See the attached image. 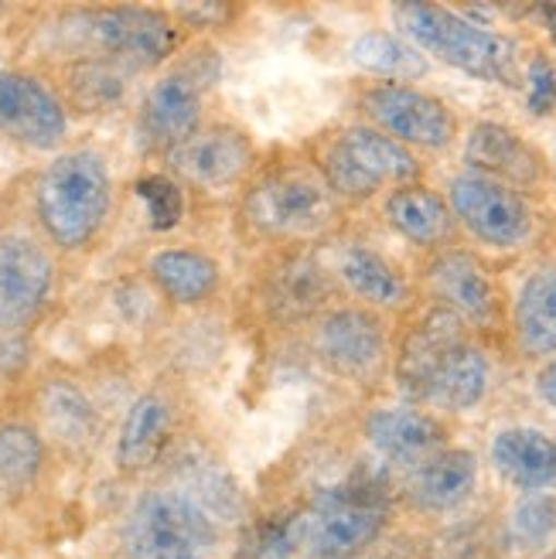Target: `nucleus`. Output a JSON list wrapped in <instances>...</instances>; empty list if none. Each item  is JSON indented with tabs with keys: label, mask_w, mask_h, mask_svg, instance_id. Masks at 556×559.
<instances>
[{
	"label": "nucleus",
	"mask_w": 556,
	"mask_h": 559,
	"mask_svg": "<svg viewBox=\"0 0 556 559\" xmlns=\"http://www.w3.org/2000/svg\"><path fill=\"white\" fill-rule=\"evenodd\" d=\"M352 59L358 69L386 79H421L427 75V59L416 45L406 38H397L389 32H369L352 45Z\"/></svg>",
	"instance_id": "nucleus-31"
},
{
	"label": "nucleus",
	"mask_w": 556,
	"mask_h": 559,
	"mask_svg": "<svg viewBox=\"0 0 556 559\" xmlns=\"http://www.w3.org/2000/svg\"><path fill=\"white\" fill-rule=\"evenodd\" d=\"M339 270H342L345 287L372 307H400L406 300L403 276L393 270V263L379 257L369 246H348L342 253Z\"/></svg>",
	"instance_id": "nucleus-29"
},
{
	"label": "nucleus",
	"mask_w": 556,
	"mask_h": 559,
	"mask_svg": "<svg viewBox=\"0 0 556 559\" xmlns=\"http://www.w3.org/2000/svg\"><path fill=\"white\" fill-rule=\"evenodd\" d=\"M45 443L27 424L0 427V498H17L38 481Z\"/></svg>",
	"instance_id": "nucleus-30"
},
{
	"label": "nucleus",
	"mask_w": 556,
	"mask_h": 559,
	"mask_svg": "<svg viewBox=\"0 0 556 559\" xmlns=\"http://www.w3.org/2000/svg\"><path fill=\"white\" fill-rule=\"evenodd\" d=\"M434 559H492V539L485 533V525L464 522L448 528L434 543Z\"/></svg>",
	"instance_id": "nucleus-35"
},
{
	"label": "nucleus",
	"mask_w": 556,
	"mask_h": 559,
	"mask_svg": "<svg viewBox=\"0 0 556 559\" xmlns=\"http://www.w3.org/2000/svg\"><path fill=\"white\" fill-rule=\"evenodd\" d=\"M215 546L212 519L178 488L147 491L123 525L127 559H194Z\"/></svg>",
	"instance_id": "nucleus-6"
},
{
	"label": "nucleus",
	"mask_w": 556,
	"mask_h": 559,
	"mask_svg": "<svg viewBox=\"0 0 556 559\" xmlns=\"http://www.w3.org/2000/svg\"><path fill=\"white\" fill-rule=\"evenodd\" d=\"M386 218L400 236H406L416 246H437L451 236L454 215L443 205L440 194L421 188V185H406L397 188L386 199Z\"/></svg>",
	"instance_id": "nucleus-24"
},
{
	"label": "nucleus",
	"mask_w": 556,
	"mask_h": 559,
	"mask_svg": "<svg viewBox=\"0 0 556 559\" xmlns=\"http://www.w3.org/2000/svg\"><path fill=\"white\" fill-rule=\"evenodd\" d=\"M536 385H540V396H543L549 406H556V358L540 372V382H536Z\"/></svg>",
	"instance_id": "nucleus-39"
},
{
	"label": "nucleus",
	"mask_w": 556,
	"mask_h": 559,
	"mask_svg": "<svg viewBox=\"0 0 556 559\" xmlns=\"http://www.w3.org/2000/svg\"><path fill=\"white\" fill-rule=\"evenodd\" d=\"M540 17L546 21V32H549V38H553V45H556V4L540 8Z\"/></svg>",
	"instance_id": "nucleus-40"
},
{
	"label": "nucleus",
	"mask_w": 556,
	"mask_h": 559,
	"mask_svg": "<svg viewBox=\"0 0 556 559\" xmlns=\"http://www.w3.org/2000/svg\"><path fill=\"white\" fill-rule=\"evenodd\" d=\"M147 273L157 290L175 304H199L218 284V266L194 249H164L151 257Z\"/></svg>",
	"instance_id": "nucleus-25"
},
{
	"label": "nucleus",
	"mask_w": 556,
	"mask_h": 559,
	"mask_svg": "<svg viewBox=\"0 0 556 559\" xmlns=\"http://www.w3.org/2000/svg\"><path fill=\"white\" fill-rule=\"evenodd\" d=\"M328 276L318 260L311 257H294L281 270H276L270 284V307L276 318L297 321L315 314L318 307L328 300Z\"/></svg>",
	"instance_id": "nucleus-27"
},
{
	"label": "nucleus",
	"mask_w": 556,
	"mask_h": 559,
	"mask_svg": "<svg viewBox=\"0 0 556 559\" xmlns=\"http://www.w3.org/2000/svg\"><path fill=\"white\" fill-rule=\"evenodd\" d=\"M525 106L533 117H549L556 109V69L546 55H536L525 69Z\"/></svg>",
	"instance_id": "nucleus-36"
},
{
	"label": "nucleus",
	"mask_w": 556,
	"mask_h": 559,
	"mask_svg": "<svg viewBox=\"0 0 556 559\" xmlns=\"http://www.w3.org/2000/svg\"><path fill=\"white\" fill-rule=\"evenodd\" d=\"M62 99L27 72H0V136L32 151H55L66 140Z\"/></svg>",
	"instance_id": "nucleus-12"
},
{
	"label": "nucleus",
	"mask_w": 556,
	"mask_h": 559,
	"mask_svg": "<svg viewBox=\"0 0 556 559\" xmlns=\"http://www.w3.org/2000/svg\"><path fill=\"white\" fill-rule=\"evenodd\" d=\"M416 175H421V164L413 160V154L393 136L369 127L345 130L324 157V181L345 199H369L386 181L406 185Z\"/></svg>",
	"instance_id": "nucleus-7"
},
{
	"label": "nucleus",
	"mask_w": 556,
	"mask_h": 559,
	"mask_svg": "<svg viewBox=\"0 0 556 559\" xmlns=\"http://www.w3.org/2000/svg\"><path fill=\"white\" fill-rule=\"evenodd\" d=\"M318 352L331 366V372H339L345 379L366 382L376 379L382 361H386V334L382 324L369 311H345L328 314L318 328Z\"/></svg>",
	"instance_id": "nucleus-14"
},
{
	"label": "nucleus",
	"mask_w": 556,
	"mask_h": 559,
	"mask_svg": "<svg viewBox=\"0 0 556 559\" xmlns=\"http://www.w3.org/2000/svg\"><path fill=\"white\" fill-rule=\"evenodd\" d=\"M171 437V406L157 393L137 396L123 416L117 437V467L120 471H147L168 447Z\"/></svg>",
	"instance_id": "nucleus-20"
},
{
	"label": "nucleus",
	"mask_w": 556,
	"mask_h": 559,
	"mask_svg": "<svg viewBox=\"0 0 556 559\" xmlns=\"http://www.w3.org/2000/svg\"><path fill=\"white\" fill-rule=\"evenodd\" d=\"M133 191H137V199L144 202V212L154 233H168L185 218V191L175 178L144 175L133 181Z\"/></svg>",
	"instance_id": "nucleus-33"
},
{
	"label": "nucleus",
	"mask_w": 556,
	"mask_h": 559,
	"mask_svg": "<svg viewBox=\"0 0 556 559\" xmlns=\"http://www.w3.org/2000/svg\"><path fill=\"white\" fill-rule=\"evenodd\" d=\"M38 406H42L45 427L51 430V437H59L62 443L79 447V443H90L96 437V427H99L96 406L90 403V396L82 393L75 382L51 379L42 389Z\"/></svg>",
	"instance_id": "nucleus-28"
},
{
	"label": "nucleus",
	"mask_w": 556,
	"mask_h": 559,
	"mask_svg": "<svg viewBox=\"0 0 556 559\" xmlns=\"http://www.w3.org/2000/svg\"><path fill=\"white\" fill-rule=\"evenodd\" d=\"M130 79L133 72L106 62V59H79L66 72V93L69 103L82 114H109L120 109L123 99L130 96Z\"/></svg>",
	"instance_id": "nucleus-26"
},
{
	"label": "nucleus",
	"mask_w": 556,
	"mask_h": 559,
	"mask_svg": "<svg viewBox=\"0 0 556 559\" xmlns=\"http://www.w3.org/2000/svg\"><path fill=\"white\" fill-rule=\"evenodd\" d=\"M366 114L386 130V136H393L397 144H416L427 151H440L454 140L458 120L440 99L400 86V82H386L366 93L363 99Z\"/></svg>",
	"instance_id": "nucleus-11"
},
{
	"label": "nucleus",
	"mask_w": 556,
	"mask_h": 559,
	"mask_svg": "<svg viewBox=\"0 0 556 559\" xmlns=\"http://www.w3.org/2000/svg\"><path fill=\"white\" fill-rule=\"evenodd\" d=\"M430 287L458 318H488L495 307V290L485 266L468 253H443L430 266Z\"/></svg>",
	"instance_id": "nucleus-22"
},
{
	"label": "nucleus",
	"mask_w": 556,
	"mask_h": 559,
	"mask_svg": "<svg viewBox=\"0 0 556 559\" xmlns=\"http://www.w3.org/2000/svg\"><path fill=\"white\" fill-rule=\"evenodd\" d=\"M168 164L194 188H229L253 164V144L236 127H202L168 151Z\"/></svg>",
	"instance_id": "nucleus-13"
},
{
	"label": "nucleus",
	"mask_w": 556,
	"mask_h": 559,
	"mask_svg": "<svg viewBox=\"0 0 556 559\" xmlns=\"http://www.w3.org/2000/svg\"><path fill=\"white\" fill-rule=\"evenodd\" d=\"M516 338L525 355L556 352V266L536 270L516 297Z\"/></svg>",
	"instance_id": "nucleus-23"
},
{
	"label": "nucleus",
	"mask_w": 556,
	"mask_h": 559,
	"mask_svg": "<svg viewBox=\"0 0 556 559\" xmlns=\"http://www.w3.org/2000/svg\"><path fill=\"white\" fill-rule=\"evenodd\" d=\"M366 437L376 451L397 464H424L434 457L443 443V427L434 416L397 406V409H376L366 419Z\"/></svg>",
	"instance_id": "nucleus-18"
},
{
	"label": "nucleus",
	"mask_w": 556,
	"mask_h": 559,
	"mask_svg": "<svg viewBox=\"0 0 556 559\" xmlns=\"http://www.w3.org/2000/svg\"><path fill=\"white\" fill-rule=\"evenodd\" d=\"M464 160L478 167L475 175H485L502 185H522L530 188L543 178V160L540 154L525 144V140L502 127V123H478L468 133Z\"/></svg>",
	"instance_id": "nucleus-15"
},
{
	"label": "nucleus",
	"mask_w": 556,
	"mask_h": 559,
	"mask_svg": "<svg viewBox=\"0 0 556 559\" xmlns=\"http://www.w3.org/2000/svg\"><path fill=\"white\" fill-rule=\"evenodd\" d=\"M55 290L45 246L21 233H0V334H27Z\"/></svg>",
	"instance_id": "nucleus-8"
},
{
	"label": "nucleus",
	"mask_w": 556,
	"mask_h": 559,
	"mask_svg": "<svg viewBox=\"0 0 556 559\" xmlns=\"http://www.w3.org/2000/svg\"><path fill=\"white\" fill-rule=\"evenodd\" d=\"M451 215H458L482 242L498 249L519 246L533 226L522 194L485 175H458L451 181Z\"/></svg>",
	"instance_id": "nucleus-10"
},
{
	"label": "nucleus",
	"mask_w": 556,
	"mask_h": 559,
	"mask_svg": "<svg viewBox=\"0 0 556 559\" xmlns=\"http://www.w3.org/2000/svg\"><path fill=\"white\" fill-rule=\"evenodd\" d=\"M246 218L267 236H315L335 222V191L311 167H276L249 188Z\"/></svg>",
	"instance_id": "nucleus-4"
},
{
	"label": "nucleus",
	"mask_w": 556,
	"mask_h": 559,
	"mask_svg": "<svg viewBox=\"0 0 556 559\" xmlns=\"http://www.w3.org/2000/svg\"><path fill=\"white\" fill-rule=\"evenodd\" d=\"M556 533V498L546 491L525 495L509 515L506 536L519 552H533L546 546Z\"/></svg>",
	"instance_id": "nucleus-32"
},
{
	"label": "nucleus",
	"mask_w": 556,
	"mask_h": 559,
	"mask_svg": "<svg viewBox=\"0 0 556 559\" xmlns=\"http://www.w3.org/2000/svg\"><path fill=\"white\" fill-rule=\"evenodd\" d=\"M393 14L403 35L424 51L437 55L440 62L468 72L471 79L498 82V86H516L519 82L516 45L488 32L478 21H468L440 4H397Z\"/></svg>",
	"instance_id": "nucleus-2"
},
{
	"label": "nucleus",
	"mask_w": 556,
	"mask_h": 559,
	"mask_svg": "<svg viewBox=\"0 0 556 559\" xmlns=\"http://www.w3.org/2000/svg\"><path fill=\"white\" fill-rule=\"evenodd\" d=\"M464 342V328L461 318L448 307H437L421 324L413 328V334L403 342L400 361H397V385L400 393L413 403H424L427 396V382L437 369V361L443 358L451 345Z\"/></svg>",
	"instance_id": "nucleus-16"
},
{
	"label": "nucleus",
	"mask_w": 556,
	"mask_h": 559,
	"mask_svg": "<svg viewBox=\"0 0 556 559\" xmlns=\"http://www.w3.org/2000/svg\"><path fill=\"white\" fill-rule=\"evenodd\" d=\"M178 14L191 17V24L205 27V24H215L222 17H229V8L226 4H185V8H178Z\"/></svg>",
	"instance_id": "nucleus-38"
},
{
	"label": "nucleus",
	"mask_w": 556,
	"mask_h": 559,
	"mask_svg": "<svg viewBox=\"0 0 556 559\" xmlns=\"http://www.w3.org/2000/svg\"><path fill=\"white\" fill-rule=\"evenodd\" d=\"M485 385H488L485 355L475 345L458 342V345H451L448 352H443V358L437 361V369H434V376L427 382L424 403L461 413V409H471L485 396Z\"/></svg>",
	"instance_id": "nucleus-21"
},
{
	"label": "nucleus",
	"mask_w": 556,
	"mask_h": 559,
	"mask_svg": "<svg viewBox=\"0 0 556 559\" xmlns=\"http://www.w3.org/2000/svg\"><path fill=\"white\" fill-rule=\"evenodd\" d=\"M185 498H191L209 519H233L239 512V491L222 471L199 467L185 474V488H178Z\"/></svg>",
	"instance_id": "nucleus-34"
},
{
	"label": "nucleus",
	"mask_w": 556,
	"mask_h": 559,
	"mask_svg": "<svg viewBox=\"0 0 556 559\" xmlns=\"http://www.w3.org/2000/svg\"><path fill=\"white\" fill-rule=\"evenodd\" d=\"M478 461L471 451H437L416 464L410 478V498L427 512H451L475 491Z\"/></svg>",
	"instance_id": "nucleus-19"
},
{
	"label": "nucleus",
	"mask_w": 556,
	"mask_h": 559,
	"mask_svg": "<svg viewBox=\"0 0 556 559\" xmlns=\"http://www.w3.org/2000/svg\"><path fill=\"white\" fill-rule=\"evenodd\" d=\"M114 205V181L99 151H69L55 157L35 185V215L45 236L75 253L86 249Z\"/></svg>",
	"instance_id": "nucleus-1"
},
{
	"label": "nucleus",
	"mask_w": 556,
	"mask_h": 559,
	"mask_svg": "<svg viewBox=\"0 0 556 559\" xmlns=\"http://www.w3.org/2000/svg\"><path fill=\"white\" fill-rule=\"evenodd\" d=\"M72 27L90 59H106L127 72L154 69L178 48V27L147 8L86 11Z\"/></svg>",
	"instance_id": "nucleus-5"
},
{
	"label": "nucleus",
	"mask_w": 556,
	"mask_h": 559,
	"mask_svg": "<svg viewBox=\"0 0 556 559\" xmlns=\"http://www.w3.org/2000/svg\"><path fill=\"white\" fill-rule=\"evenodd\" d=\"M492 464L502 478L525 491L536 495L556 488V440L533 427H512L492 440Z\"/></svg>",
	"instance_id": "nucleus-17"
},
{
	"label": "nucleus",
	"mask_w": 556,
	"mask_h": 559,
	"mask_svg": "<svg viewBox=\"0 0 556 559\" xmlns=\"http://www.w3.org/2000/svg\"><path fill=\"white\" fill-rule=\"evenodd\" d=\"M27 358V334H0V372H17Z\"/></svg>",
	"instance_id": "nucleus-37"
},
{
	"label": "nucleus",
	"mask_w": 556,
	"mask_h": 559,
	"mask_svg": "<svg viewBox=\"0 0 556 559\" xmlns=\"http://www.w3.org/2000/svg\"><path fill=\"white\" fill-rule=\"evenodd\" d=\"M205 82H212L205 59L154 82L141 103V114H137V140L144 151L168 154L199 130Z\"/></svg>",
	"instance_id": "nucleus-9"
},
{
	"label": "nucleus",
	"mask_w": 556,
	"mask_h": 559,
	"mask_svg": "<svg viewBox=\"0 0 556 559\" xmlns=\"http://www.w3.org/2000/svg\"><path fill=\"white\" fill-rule=\"evenodd\" d=\"M304 512L311 559H352L372 546L386 525V478L363 467L345 485L318 491Z\"/></svg>",
	"instance_id": "nucleus-3"
}]
</instances>
